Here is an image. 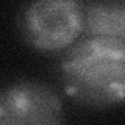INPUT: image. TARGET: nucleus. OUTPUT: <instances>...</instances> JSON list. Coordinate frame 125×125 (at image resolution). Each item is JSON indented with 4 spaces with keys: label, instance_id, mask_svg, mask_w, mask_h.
Returning <instances> with one entry per match:
<instances>
[{
    "label": "nucleus",
    "instance_id": "f257e3e1",
    "mask_svg": "<svg viewBox=\"0 0 125 125\" xmlns=\"http://www.w3.org/2000/svg\"><path fill=\"white\" fill-rule=\"evenodd\" d=\"M66 92L75 102L109 108L125 102V42L84 36L66 50L60 64Z\"/></svg>",
    "mask_w": 125,
    "mask_h": 125
},
{
    "label": "nucleus",
    "instance_id": "f03ea898",
    "mask_svg": "<svg viewBox=\"0 0 125 125\" xmlns=\"http://www.w3.org/2000/svg\"><path fill=\"white\" fill-rule=\"evenodd\" d=\"M19 30L38 52H66L84 31V5L81 0H31L19 16Z\"/></svg>",
    "mask_w": 125,
    "mask_h": 125
},
{
    "label": "nucleus",
    "instance_id": "7ed1b4c3",
    "mask_svg": "<svg viewBox=\"0 0 125 125\" xmlns=\"http://www.w3.org/2000/svg\"><path fill=\"white\" fill-rule=\"evenodd\" d=\"M62 113L60 95L42 81L22 80L0 91V125L60 124Z\"/></svg>",
    "mask_w": 125,
    "mask_h": 125
},
{
    "label": "nucleus",
    "instance_id": "20e7f679",
    "mask_svg": "<svg viewBox=\"0 0 125 125\" xmlns=\"http://www.w3.org/2000/svg\"><path fill=\"white\" fill-rule=\"evenodd\" d=\"M83 34L125 42V3L92 2L86 5Z\"/></svg>",
    "mask_w": 125,
    "mask_h": 125
}]
</instances>
